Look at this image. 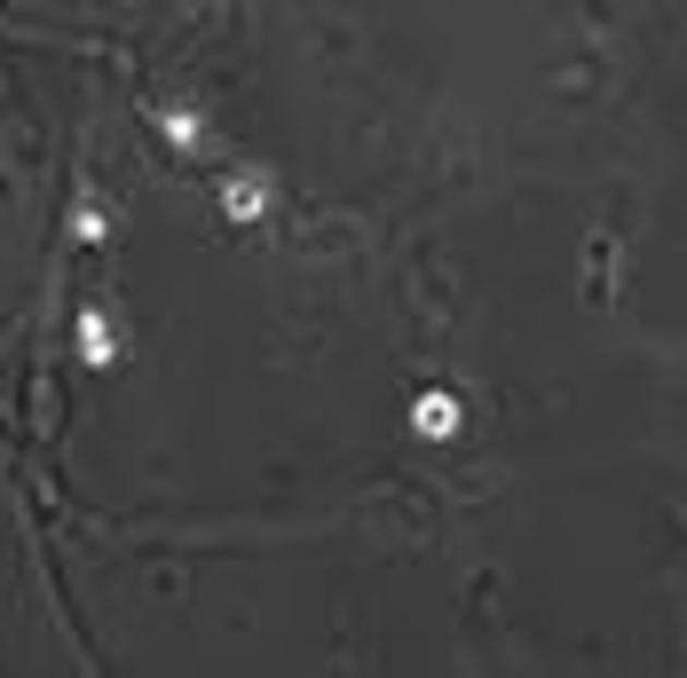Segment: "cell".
<instances>
[{"instance_id": "1", "label": "cell", "mask_w": 687, "mask_h": 678, "mask_svg": "<svg viewBox=\"0 0 687 678\" xmlns=\"http://www.w3.org/2000/svg\"><path fill=\"white\" fill-rule=\"evenodd\" d=\"M411 434H419V443H450V434H458V402L450 395H419L411 402Z\"/></svg>"}, {"instance_id": "2", "label": "cell", "mask_w": 687, "mask_h": 678, "mask_svg": "<svg viewBox=\"0 0 687 678\" xmlns=\"http://www.w3.org/2000/svg\"><path fill=\"white\" fill-rule=\"evenodd\" d=\"M221 214H229V221H261V214H269V190H261L253 174H238V182L221 190Z\"/></svg>"}, {"instance_id": "3", "label": "cell", "mask_w": 687, "mask_h": 678, "mask_svg": "<svg viewBox=\"0 0 687 678\" xmlns=\"http://www.w3.org/2000/svg\"><path fill=\"white\" fill-rule=\"evenodd\" d=\"M80 355L87 363H111V324L104 316H80Z\"/></svg>"}, {"instance_id": "4", "label": "cell", "mask_w": 687, "mask_h": 678, "mask_svg": "<svg viewBox=\"0 0 687 678\" xmlns=\"http://www.w3.org/2000/svg\"><path fill=\"white\" fill-rule=\"evenodd\" d=\"M167 134H174V143H206V126L190 119V111H167Z\"/></svg>"}]
</instances>
